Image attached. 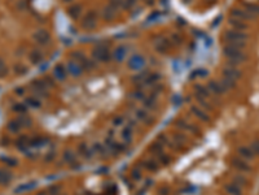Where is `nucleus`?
I'll return each instance as SVG.
<instances>
[{
	"label": "nucleus",
	"mask_w": 259,
	"mask_h": 195,
	"mask_svg": "<svg viewBox=\"0 0 259 195\" xmlns=\"http://www.w3.org/2000/svg\"><path fill=\"white\" fill-rule=\"evenodd\" d=\"M224 55L231 60L232 64H237V63H241V61L245 60V55L241 52V50L232 47L229 44L224 47Z\"/></svg>",
	"instance_id": "obj_1"
},
{
	"label": "nucleus",
	"mask_w": 259,
	"mask_h": 195,
	"mask_svg": "<svg viewBox=\"0 0 259 195\" xmlns=\"http://www.w3.org/2000/svg\"><path fill=\"white\" fill-rule=\"evenodd\" d=\"M224 39H225V42H228V44L243 43V40L246 39V35L240 31H227Z\"/></svg>",
	"instance_id": "obj_2"
},
{
	"label": "nucleus",
	"mask_w": 259,
	"mask_h": 195,
	"mask_svg": "<svg viewBox=\"0 0 259 195\" xmlns=\"http://www.w3.org/2000/svg\"><path fill=\"white\" fill-rule=\"evenodd\" d=\"M223 74H224V78H228L235 82V79H238L241 77V72L236 69L235 66H227V68L223 70Z\"/></svg>",
	"instance_id": "obj_3"
},
{
	"label": "nucleus",
	"mask_w": 259,
	"mask_h": 195,
	"mask_svg": "<svg viewBox=\"0 0 259 195\" xmlns=\"http://www.w3.org/2000/svg\"><path fill=\"white\" fill-rule=\"evenodd\" d=\"M232 165L238 171H249L250 169V165L246 163V160H242V159H233Z\"/></svg>",
	"instance_id": "obj_4"
},
{
	"label": "nucleus",
	"mask_w": 259,
	"mask_h": 195,
	"mask_svg": "<svg viewBox=\"0 0 259 195\" xmlns=\"http://www.w3.org/2000/svg\"><path fill=\"white\" fill-rule=\"evenodd\" d=\"M238 153H240V156L243 160H250V159H253L254 155H255L251 148H247V147H240L238 148Z\"/></svg>",
	"instance_id": "obj_5"
},
{
	"label": "nucleus",
	"mask_w": 259,
	"mask_h": 195,
	"mask_svg": "<svg viewBox=\"0 0 259 195\" xmlns=\"http://www.w3.org/2000/svg\"><path fill=\"white\" fill-rule=\"evenodd\" d=\"M93 55H95L98 60H102V61L108 60V56H109L105 47H97L95 51H93Z\"/></svg>",
	"instance_id": "obj_6"
},
{
	"label": "nucleus",
	"mask_w": 259,
	"mask_h": 195,
	"mask_svg": "<svg viewBox=\"0 0 259 195\" xmlns=\"http://www.w3.org/2000/svg\"><path fill=\"white\" fill-rule=\"evenodd\" d=\"M136 117H137V120L139 121H141L144 122V124H150V117L148 115V112L147 111H144V109H137L136 111Z\"/></svg>",
	"instance_id": "obj_7"
},
{
	"label": "nucleus",
	"mask_w": 259,
	"mask_h": 195,
	"mask_svg": "<svg viewBox=\"0 0 259 195\" xmlns=\"http://www.w3.org/2000/svg\"><path fill=\"white\" fill-rule=\"evenodd\" d=\"M192 112H193L194 116H197V117H198L200 120H202V121H206V122H207V121L210 120L209 115L205 113V112L202 111L201 108H197V107H192Z\"/></svg>",
	"instance_id": "obj_8"
},
{
	"label": "nucleus",
	"mask_w": 259,
	"mask_h": 195,
	"mask_svg": "<svg viewBox=\"0 0 259 195\" xmlns=\"http://www.w3.org/2000/svg\"><path fill=\"white\" fill-rule=\"evenodd\" d=\"M144 65V60L140 57V56H133V57L130 60V66L132 69H140Z\"/></svg>",
	"instance_id": "obj_9"
},
{
	"label": "nucleus",
	"mask_w": 259,
	"mask_h": 195,
	"mask_svg": "<svg viewBox=\"0 0 259 195\" xmlns=\"http://www.w3.org/2000/svg\"><path fill=\"white\" fill-rule=\"evenodd\" d=\"M132 127L131 126H126V127H123L122 131H121V137H122V139H124L126 142H131L132 139Z\"/></svg>",
	"instance_id": "obj_10"
},
{
	"label": "nucleus",
	"mask_w": 259,
	"mask_h": 195,
	"mask_svg": "<svg viewBox=\"0 0 259 195\" xmlns=\"http://www.w3.org/2000/svg\"><path fill=\"white\" fill-rule=\"evenodd\" d=\"M64 161L67 163V164H74V163H76L75 153L73 152L71 150H66L64 152Z\"/></svg>",
	"instance_id": "obj_11"
},
{
	"label": "nucleus",
	"mask_w": 259,
	"mask_h": 195,
	"mask_svg": "<svg viewBox=\"0 0 259 195\" xmlns=\"http://www.w3.org/2000/svg\"><path fill=\"white\" fill-rule=\"evenodd\" d=\"M225 190H227V193L231 194V195H241L240 187H238V185H236L235 182L231 183V185H227V186H225Z\"/></svg>",
	"instance_id": "obj_12"
},
{
	"label": "nucleus",
	"mask_w": 259,
	"mask_h": 195,
	"mask_svg": "<svg viewBox=\"0 0 259 195\" xmlns=\"http://www.w3.org/2000/svg\"><path fill=\"white\" fill-rule=\"evenodd\" d=\"M69 72L71 74H74V75H79L82 73V68H80V64H78V63H70L69 64Z\"/></svg>",
	"instance_id": "obj_13"
},
{
	"label": "nucleus",
	"mask_w": 259,
	"mask_h": 195,
	"mask_svg": "<svg viewBox=\"0 0 259 195\" xmlns=\"http://www.w3.org/2000/svg\"><path fill=\"white\" fill-rule=\"evenodd\" d=\"M10 178H12V174L7 171H0V185H7L9 183Z\"/></svg>",
	"instance_id": "obj_14"
},
{
	"label": "nucleus",
	"mask_w": 259,
	"mask_h": 195,
	"mask_svg": "<svg viewBox=\"0 0 259 195\" xmlns=\"http://www.w3.org/2000/svg\"><path fill=\"white\" fill-rule=\"evenodd\" d=\"M35 39H36V42H39V43H45L47 40L49 39V35L45 31H38L35 34Z\"/></svg>",
	"instance_id": "obj_15"
},
{
	"label": "nucleus",
	"mask_w": 259,
	"mask_h": 195,
	"mask_svg": "<svg viewBox=\"0 0 259 195\" xmlns=\"http://www.w3.org/2000/svg\"><path fill=\"white\" fill-rule=\"evenodd\" d=\"M79 153L83 156V157H91V155H92V152H91V150L88 148V146L87 145H84V143H82V145L79 146Z\"/></svg>",
	"instance_id": "obj_16"
},
{
	"label": "nucleus",
	"mask_w": 259,
	"mask_h": 195,
	"mask_svg": "<svg viewBox=\"0 0 259 195\" xmlns=\"http://www.w3.org/2000/svg\"><path fill=\"white\" fill-rule=\"evenodd\" d=\"M210 90L212 91V92H215V94H222L223 91V87H222V85H220V82H210Z\"/></svg>",
	"instance_id": "obj_17"
},
{
	"label": "nucleus",
	"mask_w": 259,
	"mask_h": 195,
	"mask_svg": "<svg viewBox=\"0 0 259 195\" xmlns=\"http://www.w3.org/2000/svg\"><path fill=\"white\" fill-rule=\"evenodd\" d=\"M36 186V182H30V183H27V185H21L20 187H17L16 189V193L17 194H20V193H23V191H27V190H31L33 187H35Z\"/></svg>",
	"instance_id": "obj_18"
},
{
	"label": "nucleus",
	"mask_w": 259,
	"mask_h": 195,
	"mask_svg": "<svg viewBox=\"0 0 259 195\" xmlns=\"http://www.w3.org/2000/svg\"><path fill=\"white\" fill-rule=\"evenodd\" d=\"M55 75H56L57 79L62 81V79H65V77H66V72L62 66H57V68L55 69Z\"/></svg>",
	"instance_id": "obj_19"
},
{
	"label": "nucleus",
	"mask_w": 259,
	"mask_h": 195,
	"mask_svg": "<svg viewBox=\"0 0 259 195\" xmlns=\"http://www.w3.org/2000/svg\"><path fill=\"white\" fill-rule=\"evenodd\" d=\"M232 14H233V16H235L236 18H238V20H243V18H251V16H249L247 13H245V12L240 11V9H233V11H232Z\"/></svg>",
	"instance_id": "obj_20"
},
{
	"label": "nucleus",
	"mask_w": 259,
	"mask_h": 195,
	"mask_svg": "<svg viewBox=\"0 0 259 195\" xmlns=\"http://www.w3.org/2000/svg\"><path fill=\"white\" fill-rule=\"evenodd\" d=\"M26 105L31 107V108H39L41 104H40V101L36 99V98H29V99L26 100Z\"/></svg>",
	"instance_id": "obj_21"
},
{
	"label": "nucleus",
	"mask_w": 259,
	"mask_h": 195,
	"mask_svg": "<svg viewBox=\"0 0 259 195\" xmlns=\"http://www.w3.org/2000/svg\"><path fill=\"white\" fill-rule=\"evenodd\" d=\"M17 122L20 124L21 127H29V126H31V120L29 119V117H18Z\"/></svg>",
	"instance_id": "obj_22"
},
{
	"label": "nucleus",
	"mask_w": 259,
	"mask_h": 195,
	"mask_svg": "<svg viewBox=\"0 0 259 195\" xmlns=\"http://www.w3.org/2000/svg\"><path fill=\"white\" fill-rule=\"evenodd\" d=\"M145 167H147L149 171L155 172L158 169V163L155 160H147V161H145Z\"/></svg>",
	"instance_id": "obj_23"
},
{
	"label": "nucleus",
	"mask_w": 259,
	"mask_h": 195,
	"mask_svg": "<svg viewBox=\"0 0 259 195\" xmlns=\"http://www.w3.org/2000/svg\"><path fill=\"white\" fill-rule=\"evenodd\" d=\"M20 124L17 122V120H14V121H10L9 124H8V129L9 131H12V133H17L20 130Z\"/></svg>",
	"instance_id": "obj_24"
},
{
	"label": "nucleus",
	"mask_w": 259,
	"mask_h": 195,
	"mask_svg": "<svg viewBox=\"0 0 259 195\" xmlns=\"http://www.w3.org/2000/svg\"><path fill=\"white\" fill-rule=\"evenodd\" d=\"M144 104H145V107H147V108H155V104H157V101H155V99L154 98H145L144 99Z\"/></svg>",
	"instance_id": "obj_25"
},
{
	"label": "nucleus",
	"mask_w": 259,
	"mask_h": 195,
	"mask_svg": "<svg viewBox=\"0 0 259 195\" xmlns=\"http://www.w3.org/2000/svg\"><path fill=\"white\" fill-rule=\"evenodd\" d=\"M150 150H152V152H154V153H158V155L163 153V152H162V146H161V143H154V145H152Z\"/></svg>",
	"instance_id": "obj_26"
},
{
	"label": "nucleus",
	"mask_w": 259,
	"mask_h": 195,
	"mask_svg": "<svg viewBox=\"0 0 259 195\" xmlns=\"http://www.w3.org/2000/svg\"><path fill=\"white\" fill-rule=\"evenodd\" d=\"M251 150H253V152L254 153H257V155H259V139H257V141H254L253 143H251Z\"/></svg>",
	"instance_id": "obj_27"
},
{
	"label": "nucleus",
	"mask_w": 259,
	"mask_h": 195,
	"mask_svg": "<svg viewBox=\"0 0 259 195\" xmlns=\"http://www.w3.org/2000/svg\"><path fill=\"white\" fill-rule=\"evenodd\" d=\"M131 177H132V179H135V181H139V179L141 178V173H140V171H137V169H133L132 173H131Z\"/></svg>",
	"instance_id": "obj_28"
},
{
	"label": "nucleus",
	"mask_w": 259,
	"mask_h": 195,
	"mask_svg": "<svg viewBox=\"0 0 259 195\" xmlns=\"http://www.w3.org/2000/svg\"><path fill=\"white\" fill-rule=\"evenodd\" d=\"M124 56V48H118L115 51V59L117 60H122Z\"/></svg>",
	"instance_id": "obj_29"
},
{
	"label": "nucleus",
	"mask_w": 259,
	"mask_h": 195,
	"mask_svg": "<svg viewBox=\"0 0 259 195\" xmlns=\"http://www.w3.org/2000/svg\"><path fill=\"white\" fill-rule=\"evenodd\" d=\"M41 60V56H40V53H38V52H34V53H31V61L35 64V63H39V61Z\"/></svg>",
	"instance_id": "obj_30"
},
{
	"label": "nucleus",
	"mask_w": 259,
	"mask_h": 195,
	"mask_svg": "<svg viewBox=\"0 0 259 195\" xmlns=\"http://www.w3.org/2000/svg\"><path fill=\"white\" fill-rule=\"evenodd\" d=\"M59 193H60V187L59 186H51L48 189V194H51V195H57Z\"/></svg>",
	"instance_id": "obj_31"
},
{
	"label": "nucleus",
	"mask_w": 259,
	"mask_h": 195,
	"mask_svg": "<svg viewBox=\"0 0 259 195\" xmlns=\"http://www.w3.org/2000/svg\"><path fill=\"white\" fill-rule=\"evenodd\" d=\"M247 9L254 14H259V7L258 6H250V4H247Z\"/></svg>",
	"instance_id": "obj_32"
},
{
	"label": "nucleus",
	"mask_w": 259,
	"mask_h": 195,
	"mask_svg": "<svg viewBox=\"0 0 259 195\" xmlns=\"http://www.w3.org/2000/svg\"><path fill=\"white\" fill-rule=\"evenodd\" d=\"M132 96H135V99H137V100H144L145 99V96L143 92H140V91H136V92H133Z\"/></svg>",
	"instance_id": "obj_33"
},
{
	"label": "nucleus",
	"mask_w": 259,
	"mask_h": 195,
	"mask_svg": "<svg viewBox=\"0 0 259 195\" xmlns=\"http://www.w3.org/2000/svg\"><path fill=\"white\" fill-rule=\"evenodd\" d=\"M26 108H27V105H23V104L14 105V111H17V112H26Z\"/></svg>",
	"instance_id": "obj_34"
},
{
	"label": "nucleus",
	"mask_w": 259,
	"mask_h": 195,
	"mask_svg": "<svg viewBox=\"0 0 259 195\" xmlns=\"http://www.w3.org/2000/svg\"><path fill=\"white\" fill-rule=\"evenodd\" d=\"M232 25H235V28H237V29H246V25L240 21H232Z\"/></svg>",
	"instance_id": "obj_35"
},
{
	"label": "nucleus",
	"mask_w": 259,
	"mask_h": 195,
	"mask_svg": "<svg viewBox=\"0 0 259 195\" xmlns=\"http://www.w3.org/2000/svg\"><path fill=\"white\" fill-rule=\"evenodd\" d=\"M55 156H56L55 151H51L49 153H47V155H45V160H47V161H52V160L55 159Z\"/></svg>",
	"instance_id": "obj_36"
},
{
	"label": "nucleus",
	"mask_w": 259,
	"mask_h": 195,
	"mask_svg": "<svg viewBox=\"0 0 259 195\" xmlns=\"http://www.w3.org/2000/svg\"><path fill=\"white\" fill-rule=\"evenodd\" d=\"M235 179H236V181H235L236 185H238V183H240V185H245V181H246V179L242 178V177H236Z\"/></svg>",
	"instance_id": "obj_37"
},
{
	"label": "nucleus",
	"mask_w": 259,
	"mask_h": 195,
	"mask_svg": "<svg viewBox=\"0 0 259 195\" xmlns=\"http://www.w3.org/2000/svg\"><path fill=\"white\" fill-rule=\"evenodd\" d=\"M4 161H5V163H8L9 165H12V167H13V165H16V164H17V161H16L14 159H9V157L4 159Z\"/></svg>",
	"instance_id": "obj_38"
},
{
	"label": "nucleus",
	"mask_w": 259,
	"mask_h": 195,
	"mask_svg": "<svg viewBox=\"0 0 259 195\" xmlns=\"http://www.w3.org/2000/svg\"><path fill=\"white\" fill-rule=\"evenodd\" d=\"M122 117H115V120H114L113 122H114V125H121L122 124Z\"/></svg>",
	"instance_id": "obj_39"
},
{
	"label": "nucleus",
	"mask_w": 259,
	"mask_h": 195,
	"mask_svg": "<svg viewBox=\"0 0 259 195\" xmlns=\"http://www.w3.org/2000/svg\"><path fill=\"white\" fill-rule=\"evenodd\" d=\"M158 142H159V143H161V142H162V143H166V137H165V135H159V137H158Z\"/></svg>",
	"instance_id": "obj_40"
},
{
	"label": "nucleus",
	"mask_w": 259,
	"mask_h": 195,
	"mask_svg": "<svg viewBox=\"0 0 259 195\" xmlns=\"http://www.w3.org/2000/svg\"><path fill=\"white\" fill-rule=\"evenodd\" d=\"M38 195H49V194H48V191H40Z\"/></svg>",
	"instance_id": "obj_41"
}]
</instances>
